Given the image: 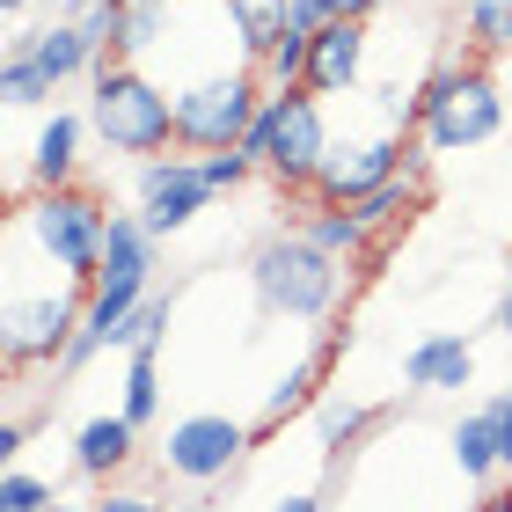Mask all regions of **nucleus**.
I'll list each match as a JSON object with an SVG mask.
<instances>
[{"instance_id": "f257e3e1", "label": "nucleus", "mask_w": 512, "mask_h": 512, "mask_svg": "<svg viewBox=\"0 0 512 512\" xmlns=\"http://www.w3.org/2000/svg\"><path fill=\"white\" fill-rule=\"evenodd\" d=\"M505 125V96H498V74L483 66L476 52L461 66H439L425 88H417V147L425 154H469V147H491Z\"/></svg>"}, {"instance_id": "f03ea898", "label": "nucleus", "mask_w": 512, "mask_h": 512, "mask_svg": "<svg viewBox=\"0 0 512 512\" xmlns=\"http://www.w3.org/2000/svg\"><path fill=\"white\" fill-rule=\"evenodd\" d=\"M15 235L37 242V256L66 278V286H96L110 213H103V198L88 191V183H66V191H30V198L15 205Z\"/></svg>"}, {"instance_id": "7ed1b4c3", "label": "nucleus", "mask_w": 512, "mask_h": 512, "mask_svg": "<svg viewBox=\"0 0 512 512\" xmlns=\"http://www.w3.org/2000/svg\"><path fill=\"white\" fill-rule=\"evenodd\" d=\"M88 81H96V96H88V125L103 132L110 154L154 161L161 147H176V96L154 74H139L132 59H110Z\"/></svg>"}, {"instance_id": "20e7f679", "label": "nucleus", "mask_w": 512, "mask_h": 512, "mask_svg": "<svg viewBox=\"0 0 512 512\" xmlns=\"http://www.w3.org/2000/svg\"><path fill=\"white\" fill-rule=\"evenodd\" d=\"M249 286H256V300H264V315L322 322L337 308V293H344V256H330L308 235H271L249 256Z\"/></svg>"}, {"instance_id": "39448f33", "label": "nucleus", "mask_w": 512, "mask_h": 512, "mask_svg": "<svg viewBox=\"0 0 512 512\" xmlns=\"http://www.w3.org/2000/svg\"><path fill=\"white\" fill-rule=\"evenodd\" d=\"M264 74L256 66H220V74H198L191 88H176V147H198V154H220V147H242L249 118L264 110Z\"/></svg>"}, {"instance_id": "423d86ee", "label": "nucleus", "mask_w": 512, "mask_h": 512, "mask_svg": "<svg viewBox=\"0 0 512 512\" xmlns=\"http://www.w3.org/2000/svg\"><path fill=\"white\" fill-rule=\"evenodd\" d=\"M264 110H271V154H264V176L278 183V191H315L322 161H330V147H337L322 96H315V88H271Z\"/></svg>"}, {"instance_id": "0eeeda50", "label": "nucleus", "mask_w": 512, "mask_h": 512, "mask_svg": "<svg viewBox=\"0 0 512 512\" xmlns=\"http://www.w3.org/2000/svg\"><path fill=\"white\" fill-rule=\"evenodd\" d=\"M88 322V286H59V293H8V315H0V352H8V374L22 366H52L66 359V344L81 337Z\"/></svg>"}, {"instance_id": "6e6552de", "label": "nucleus", "mask_w": 512, "mask_h": 512, "mask_svg": "<svg viewBox=\"0 0 512 512\" xmlns=\"http://www.w3.org/2000/svg\"><path fill=\"white\" fill-rule=\"evenodd\" d=\"M403 161H410V132H395V125L352 132V139H337V147H330V161H322V176H315L308 198L315 205H359L366 191H381Z\"/></svg>"}, {"instance_id": "1a4fd4ad", "label": "nucleus", "mask_w": 512, "mask_h": 512, "mask_svg": "<svg viewBox=\"0 0 512 512\" xmlns=\"http://www.w3.org/2000/svg\"><path fill=\"white\" fill-rule=\"evenodd\" d=\"M242 454H249V425H235V417H220V410H198V417H176L169 425L161 469L183 476V483H227L242 469Z\"/></svg>"}, {"instance_id": "9d476101", "label": "nucleus", "mask_w": 512, "mask_h": 512, "mask_svg": "<svg viewBox=\"0 0 512 512\" xmlns=\"http://www.w3.org/2000/svg\"><path fill=\"white\" fill-rule=\"evenodd\" d=\"M132 198H139V220H147L154 235H183V227L205 213L213 183L198 176V161L154 154V161H139V169H132Z\"/></svg>"}, {"instance_id": "9b49d317", "label": "nucleus", "mask_w": 512, "mask_h": 512, "mask_svg": "<svg viewBox=\"0 0 512 512\" xmlns=\"http://www.w3.org/2000/svg\"><path fill=\"white\" fill-rule=\"evenodd\" d=\"M308 88L315 96H352V88L366 81V52H374V30L366 22H322V30H308Z\"/></svg>"}, {"instance_id": "f8f14e48", "label": "nucleus", "mask_w": 512, "mask_h": 512, "mask_svg": "<svg viewBox=\"0 0 512 512\" xmlns=\"http://www.w3.org/2000/svg\"><path fill=\"white\" fill-rule=\"evenodd\" d=\"M403 381H410V395H454V388H469V381H476L469 337H454V330L417 337L410 352H403Z\"/></svg>"}, {"instance_id": "ddd939ff", "label": "nucleus", "mask_w": 512, "mask_h": 512, "mask_svg": "<svg viewBox=\"0 0 512 512\" xmlns=\"http://www.w3.org/2000/svg\"><path fill=\"white\" fill-rule=\"evenodd\" d=\"M132 454H139V425L118 410V417H88V425L74 432V469L88 483H110V476H125L132 469Z\"/></svg>"}, {"instance_id": "4468645a", "label": "nucleus", "mask_w": 512, "mask_h": 512, "mask_svg": "<svg viewBox=\"0 0 512 512\" xmlns=\"http://www.w3.org/2000/svg\"><path fill=\"white\" fill-rule=\"evenodd\" d=\"M8 44H22L52 81H74V74H96V44H88V30L74 15H59V22H44V30H15Z\"/></svg>"}, {"instance_id": "2eb2a0df", "label": "nucleus", "mask_w": 512, "mask_h": 512, "mask_svg": "<svg viewBox=\"0 0 512 512\" xmlns=\"http://www.w3.org/2000/svg\"><path fill=\"white\" fill-rule=\"evenodd\" d=\"M74 169H81V118L74 110H52L37 147H30V191H66Z\"/></svg>"}, {"instance_id": "dca6fc26", "label": "nucleus", "mask_w": 512, "mask_h": 512, "mask_svg": "<svg viewBox=\"0 0 512 512\" xmlns=\"http://www.w3.org/2000/svg\"><path fill=\"white\" fill-rule=\"evenodd\" d=\"M322 366H330V352H315V359H300V366H286V374L271 381V395H264V417H256V432H278L286 417H300L308 403H322Z\"/></svg>"}, {"instance_id": "f3484780", "label": "nucleus", "mask_w": 512, "mask_h": 512, "mask_svg": "<svg viewBox=\"0 0 512 512\" xmlns=\"http://www.w3.org/2000/svg\"><path fill=\"white\" fill-rule=\"evenodd\" d=\"M227 8V22H235V44L249 59H264L278 37L293 30V15H286V0H220Z\"/></svg>"}, {"instance_id": "a211bd4d", "label": "nucleus", "mask_w": 512, "mask_h": 512, "mask_svg": "<svg viewBox=\"0 0 512 512\" xmlns=\"http://www.w3.org/2000/svg\"><path fill=\"white\" fill-rule=\"evenodd\" d=\"M300 235L322 242L330 256H344V264H352V256H366V235H374V227H366L352 205H315V213L300 220Z\"/></svg>"}, {"instance_id": "6ab92c4d", "label": "nucleus", "mask_w": 512, "mask_h": 512, "mask_svg": "<svg viewBox=\"0 0 512 512\" xmlns=\"http://www.w3.org/2000/svg\"><path fill=\"white\" fill-rule=\"evenodd\" d=\"M454 469L469 476V483H483L491 469H505V461H498V425H491V410H469V417L454 425Z\"/></svg>"}, {"instance_id": "aec40b11", "label": "nucleus", "mask_w": 512, "mask_h": 512, "mask_svg": "<svg viewBox=\"0 0 512 512\" xmlns=\"http://www.w3.org/2000/svg\"><path fill=\"white\" fill-rule=\"evenodd\" d=\"M176 0H118V59H147L161 44V22H169Z\"/></svg>"}, {"instance_id": "412c9836", "label": "nucleus", "mask_w": 512, "mask_h": 512, "mask_svg": "<svg viewBox=\"0 0 512 512\" xmlns=\"http://www.w3.org/2000/svg\"><path fill=\"white\" fill-rule=\"evenodd\" d=\"M0 96H8V110H37L59 96V81L44 74V66L22 52V44H8V59H0Z\"/></svg>"}, {"instance_id": "4be33fe9", "label": "nucleus", "mask_w": 512, "mask_h": 512, "mask_svg": "<svg viewBox=\"0 0 512 512\" xmlns=\"http://www.w3.org/2000/svg\"><path fill=\"white\" fill-rule=\"evenodd\" d=\"M139 432L161 417V352H125V403H118Z\"/></svg>"}, {"instance_id": "5701e85b", "label": "nucleus", "mask_w": 512, "mask_h": 512, "mask_svg": "<svg viewBox=\"0 0 512 512\" xmlns=\"http://www.w3.org/2000/svg\"><path fill=\"white\" fill-rule=\"evenodd\" d=\"M366 425H374V410L352 403V395H322V403H315V439H322L330 454L359 447V432H366Z\"/></svg>"}, {"instance_id": "b1692460", "label": "nucleus", "mask_w": 512, "mask_h": 512, "mask_svg": "<svg viewBox=\"0 0 512 512\" xmlns=\"http://www.w3.org/2000/svg\"><path fill=\"white\" fill-rule=\"evenodd\" d=\"M308 30H286V37H278L271 44V52L264 59H256V74H264V88H308Z\"/></svg>"}, {"instance_id": "393cba45", "label": "nucleus", "mask_w": 512, "mask_h": 512, "mask_svg": "<svg viewBox=\"0 0 512 512\" xmlns=\"http://www.w3.org/2000/svg\"><path fill=\"white\" fill-rule=\"evenodd\" d=\"M169 315H176V293H147V300L125 315L118 344H125V352H161V337H169Z\"/></svg>"}, {"instance_id": "a878e982", "label": "nucleus", "mask_w": 512, "mask_h": 512, "mask_svg": "<svg viewBox=\"0 0 512 512\" xmlns=\"http://www.w3.org/2000/svg\"><path fill=\"white\" fill-rule=\"evenodd\" d=\"M469 44L476 59L512 52V0H469Z\"/></svg>"}, {"instance_id": "bb28decb", "label": "nucleus", "mask_w": 512, "mask_h": 512, "mask_svg": "<svg viewBox=\"0 0 512 512\" xmlns=\"http://www.w3.org/2000/svg\"><path fill=\"white\" fill-rule=\"evenodd\" d=\"M52 498L59 491L44 476H30V469H15V461H8V476H0V512H44Z\"/></svg>"}, {"instance_id": "cd10ccee", "label": "nucleus", "mask_w": 512, "mask_h": 512, "mask_svg": "<svg viewBox=\"0 0 512 512\" xmlns=\"http://www.w3.org/2000/svg\"><path fill=\"white\" fill-rule=\"evenodd\" d=\"M198 176L213 183V191H235V183L256 176V161H249L242 147H220V154H198Z\"/></svg>"}, {"instance_id": "c85d7f7f", "label": "nucleus", "mask_w": 512, "mask_h": 512, "mask_svg": "<svg viewBox=\"0 0 512 512\" xmlns=\"http://www.w3.org/2000/svg\"><path fill=\"white\" fill-rule=\"evenodd\" d=\"M242 154L256 161V169H264V154H271V110H256V118H249V132H242Z\"/></svg>"}, {"instance_id": "c756f323", "label": "nucleus", "mask_w": 512, "mask_h": 512, "mask_svg": "<svg viewBox=\"0 0 512 512\" xmlns=\"http://www.w3.org/2000/svg\"><path fill=\"white\" fill-rule=\"evenodd\" d=\"M96 512H169V505H154L147 491H103V498H96Z\"/></svg>"}, {"instance_id": "7c9ffc66", "label": "nucleus", "mask_w": 512, "mask_h": 512, "mask_svg": "<svg viewBox=\"0 0 512 512\" xmlns=\"http://www.w3.org/2000/svg\"><path fill=\"white\" fill-rule=\"evenodd\" d=\"M22 439H30V425H22V417H8V425H0V461H15Z\"/></svg>"}, {"instance_id": "2f4dec72", "label": "nucleus", "mask_w": 512, "mask_h": 512, "mask_svg": "<svg viewBox=\"0 0 512 512\" xmlns=\"http://www.w3.org/2000/svg\"><path fill=\"white\" fill-rule=\"evenodd\" d=\"M271 512H322L315 491H293V498H271Z\"/></svg>"}, {"instance_id": "473e14b6", "label": "nucleus", "mask_w": 512, "mask_h": 512, "mask_svg": "<svg viewBox=\"0 0 512 512\" xmlns=\"http://www.w3.org/2000/svg\"><path fill=\"white\" fill-rule=\"evenodd\" d=\"M476 512H512V491H491V498H483Z\"/></svg>"}, {"instance_id": "72a5a7b5", "label": "nucleus", "mask_w": 512, "mask_h": 512, "mask_svg": "<svg viewBox=\"0 0 512 512\" xmlns=\"http://www.w3.org/2000/svg\"><path fill=\"white\" fill-rule=\"evenodd\" d=\"M498 330L512 337V286H505V308H498Z\"/></svg>"}, {"instance_id": "f704fd0d", "label": "nucleus", "mask_w": 512, "mask_h": 512, "mask_svg": "<svg viewBox=\"0 0 512 512\" xmlns=\"http://www.w3.org/2000/svg\"><path fill=\"white\" fill-rule=\"evenodd\" d=\"M0 8H8V22H22V15H30V0H0Z\"/></svg>"}, {"instance_id": "c9c22d12", "label": "nucleus", "mask_w": 512, "mask_h": 512, "mask_svg": "<svg viewBox=\"0 0 512 512\" xmlns=\"http://www.w3.org/2000/svg\"><path fill=\"white\" fill-rule=\"evenodd\" d=\"M44 512H96V505H66V498H52V505H44Z\"/></svg>"}, {"instance_id": "e433bc0d", "label": "nucleus", "mask_w": 512, "mask_h": 512, "mask_svg": "<svg viewBox=\"0 0 512 512\" xmlns=\"http://www.w3.org/2000/svg\"><path fill=\"white\" fill-rule=\"evenodd\" d=\"M505 286H512V271H505Z\"/></svg>"}]
</instances>
